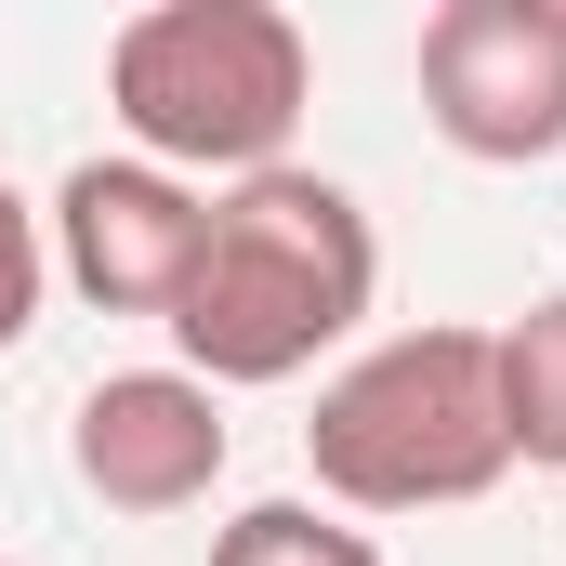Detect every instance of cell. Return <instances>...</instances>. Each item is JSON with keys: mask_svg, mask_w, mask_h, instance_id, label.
Wrapping results in <instances>:
<instances>
[{"mask_svg": "<svg viewBox=\"0 0 566 566\" xmlns=\"http://www.w3.org/2000/svg\"><path fill=\"white\" fill-rule=\"evenodd\" d=\"M40 290H53V238H40V211L0 185V356L40 329Z\"/></svg>", "mask_w": 566, "mask_h": 566, "instance_id": "9c48e42d", "label": "cell"}, {"mask_svg": "<svg viewBox=\"0 0 566 566\" xmlns=\"http://www.w3.org/2000/svg\"><path fill=\"white\" fill-rule=\"evenodd\" d=\"M106 106L158 171H290V133L316 106V53L277 0H145L106 40Z\"/></svg>", "mask_w": 566, "mask_h": 566, "instance_id": "7a4b0ae2", "label": "cell"}, {"mask_svg": "<svg viewBox=\"0 0 566 566\" xmlns=\"http://www.w3.org/2000/svg\"><path fill=\"white\" fill-rule=\"evenodd\" d=\"M382 290V238L369 211L329 185V171H251L211 198L198 224V264H185V303L158 316L185 343V369L211 396H251V382H303Z\"/></svg>", "mask_w": 566, "mask_h": 566, "instance_id": "6da1fadb", "label": "cell"}, {"mask_svg": "<svg viewBox=\"0 0 566 566\" xmlns=\"http://www.w3.org/2000/svg\"><path fill=\"white\" fill-rule=\"evenodd\" d=\"M422 119L474 171H527L566 145V0H434Z\"/></svg>", "mask_w": 566, "mask_h": 566, "instance_id": "277c9868", "label": "cell"}, {"mask_svg": "<svg viewBox=\"0 0 566 566\" xmlns=\"http://www.w3.org/2000/svg\"><path fill=\"white\" fill-rule=\"evenodd\" d=\"M211 566H382V541L343 527L329 501H251L211 527Z\"/></svg>", "mask_w": 566, "mask_h": 566, "instance_id": "ba28073f", "label": "cell"}, {"mask_svg": "<svg viewBox=\"0 0 566 566\" xmlns=\"http://www.w3.org/2000/svg\"><path fill=\"white\" fill-rule=\"evenodd\" d=\"M303 461L343 514H448V501H488L514 474L501 448V369H488V329H396L369 343L356 369L316 382V422Z\"/></svg>", "mask_w": 566, "mask_h": 566, "instance_id": "3957f363", "label": "cell"}, {"mask_svg": "<svg viewBox=\"0 0 566 566\" xmlns=\"http://www.w3.org/2000/svg\"><path fill=\"white\" fill-rule=\"evenodd\" d=\"M224 396L198 369H106L80 409H66V474L106 501V514H198L211 474H224Z\"/></svg>", "mask_w": 566, "mask_h": 566, "instance_id": "8992f818", "label": "cell"}, {"mask_svg": "<svg viewBox=\"0 0 566 566\" xmlns=\"http://www.w3.org/2000/svg\"><path fill=\"white\" fill-rule=\"evenodd\" d=\"M488 369H501V448L527 474H566V290L488 329Z\"/></svg>", "mask_w": 566, "mask_h": 566, "instance_id": "52a82bcc", "label": "cell"}, {"mask_svg": "<svg viewBox=\"0 0 566 566\" xmlns=\"http://www.w3.org/2000/svg\"><path fill=\"white\" fill-rule=\"evenodd\" d=\"M198 224H211V198L185 171H158V158H80L53 185V211H40L53 277L80 303H106V316H171L185 264H198Z\"/></svg>", "mask_w": 566, "mask_h": 566, "instance_id": "5b68a950", "label": "cell"}]
</instances>
